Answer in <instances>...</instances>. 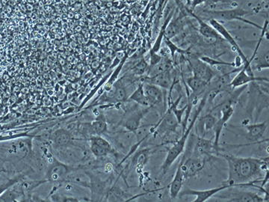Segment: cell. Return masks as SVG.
<instances>
[{
  "label": "cell",
  "mask_w": 269,
  "mask_h": 202,
  "mask_svg": "<svg viewBox=\"0 0 269 202\" xmlns=\"http://www.w3.org/2000/svg\"><path fill=\"white\" fill-rule=\"evenodd\" d=\"M221 156L228 165V178L223 184L232 187H251V181L262 178L266 172L262 171L264 158L240 157L228 154Z\"/></svg>",
  "instance_id": "obj_1"
},
{
  "label": "cell",
  "mask_w": 269,
  "mask_h": 202,
  "mask_svg": "<svg viewBox=\"0 0 269 202\" xmlns=\"http://www.w3.org/2000/svg\"><path fill=\"white\" fill-rule=\"evenodd\" d=\"M248 102L246 112L251 118H254V123L259 119L262 111L268 108V82L260 84L258 81L249 83Z\"/></svg>",
  "instance_id": "obj_2"
},
{
  "label": "cell",
  "mask_w": 269,
  "mask_h": 202,
  "mask_svg": "<svg viewBox=\"0 0 269 202\" xmlns=\"http://www.w3.org/2000/svg\"><path fill=\"white\" fill-rule=\"evenodd\" d=\"M206 104H207V94L204 95V97H203L201 100H200V104H199L197 110H196L195 113H194V118L191 120L189 128L185 130L184 132H183L181 138L175 142L171 148L168 150L165 161H164L163 165L161 166V171L163 175H165L168 172L171 166L173 165V163L184 152L186 142H187L188 138H189L191 133H192L196 120L198 118L200 114L201 113Z\"/></svg>",
  "instance_id": "obj_3"
},
{
  "label": "cell",
  "mask_w": 269,
  "mask_h": 202,
  "mask_svg": "<svg viewBox=\"0 0 269 202\" xmlns=\"http://www.w3.org/2000/svg\"><path fill=\"white\" fill-rule=\"evenodd\" d=\"M196 14H197L199 17H201L203 19L206 21H208V19H215L218 22L237 21L253 26V27L257 28L260 30L262 28L258 24H255L249 19L244 18L245 16L252 14V11H248V10L244 9V8L239 6H236L233 9L225 10L204 9L200 10L199 13Z\"/></svg>",
  "instance_id": "obj_4"
},
{
  "label": "cell",
  "mask_w": 269,
  "mask_h": 202,
  "mask_svg": "<svg viewBox=\"0 0 269 202\" xmlns=\"http://www.w3.org/2000/svg\"><path fill=\"white\" fill-rule=\"evenodd\" d=\"M150 110V107H146L144 109L139 108L137 106H134L133 108L130 107L124 114V118L121 122V126L125 128L128 131L136 133L140 128L142 119L148 114Z\"/></svg>",
  "instance_id": "obj_5"
},
{
  "label": "cell",
  "mask_w": 269,
  "mask_h": 202,
  "mask_svg": "<svg viewBox=\"0 0 269 202\" xmlns=\"http://www.w3.org/2000/svg\"><path fill=\"white\" fill-rule=\"evenodd\" d=\"M233 103V100L231 99V100L225 101L223 104H221V117L217 119L212 129L214 132V146L218 152L220 150L219 142L222 130L225 128V125L228 123V120L231 119L234 113V108L232 106Z\"/></svg>",
  "instance_id": "obj_6"
},
{
  "label": "cell",
  "mask_w": 269,
  "mask_h": 202,
  "mask_svg": "<svg viewBox=\"0 0 269 202\" xmlns=\"http://www.w3.org/2000/svg\"><path fill=\"white\" fill-rule=\"evenodd\" d=\"M208 156L192 155L181 159V170L184 180H188L201 172L207 163Z\"/></svg>",
  "instance_id": "obj_7"
},
{
  "label": "cell",
  "mask_w": 269,
  "mask_h": 202,
  "mask_svg": "<svg viewBox=\"0 0 269 202\" xmlns=\"http://www.w3.org/2000/svg\"><path fill=\"white\" fill-rule=\"evenodd\" d=\"M180 123L176 117L171 110L168 108L162 119L156 126L152 128V130L155 136L163 137L170 133H175Z\"/></svg>",
  "instance_id": "obj_8"
},
{
  "label": "cell",
  "mask_w": 269,
  "mask_h": 202,
  "mask_svg": "<svg viewBox=\"0 0 269 202\" xmlns=\"http://www.w3.org/2000/svg\"><path fill=\"white\" fill-rule=\"evenodd\" d=\"M189 63L193 76L205 81L206 83L210 84L216 77L217 73L213 68L206 64L200 58H190Z\"/></svg>",
  "instance_id": "obj_9"
},
{
  "label": "cell",
  "mask_w": 269,
  "mask_h": 202,
  "mask_svg": "<svg viewBox=\"0 0 269 202\" xmlns=\"http://www.w3.org/2000/svg\"><path fill=\"white\" fill-rule=\"evenodd\" d=\"M86 175L90 179L87 187H88L92 191V201H102L103 198H106L107 193L110 188L108 180H102L100 177L89 172H86Z\"/></svg>",
  "instance_id": "obj_10"
},
{
  "label": "cell",
  "mask_w": 269,
  "mask_h": 202,
  "mask_svg": "<svg viewBox=\"0 0 269 202\" xmlns=\"http://www.w3.org/2000/svg\"><path fill=\"white\" fill-rule=\"evenodd\" d=\"M229 188H233L231 185L223 184L220 187H215V188L208 189V190H192V189H186V190H181L179 194V196L183 195H194L195 196V199L193 202H205L213 197L216 194L228 190Z\"/></svg>",
  "instance_id": "obj_11"
},
{
  "label": "cell",
  "mask_w": 269,
  "mask_h": 202,
  "mask_svg": "<svg viewBox=\"0 0 269 202\" xmlns=\"http://www.w3.org/2000/svg\"><path fill=\"white\" fill-rule=\"evenodd\" d=\"M242 126L246 130V133H244V137L248 141L251 143H257L260 142L261 138L263 137L264 134L266 132L268 128V122H260V123L250 124V120L247 122L244 120L242 122Z\"/></svg>",
  "instance_id": "obj_12"
},
{
  "label": "cell",
  "mask_w": 269,
  "mask_h": 202,
  "mask_svg": "<svg viewBox=\"0 0 269 202\" xmlns=\"http://www.w3.org/2000/svg\"><path fill=\"white\" fill-rule=\"evenodd\" d=\"M183 9L185 10V12H186V14L190 15L192 18L196 19L197 24H198L199 33H200L203 37H206V38L207 39H214V40H223L221 35L218 33V32H217L209 23L203 19L201 17H199L197 14L194 13V11L189 9L187 6L183 4Z\"/></svg>",
  "instance_id": "obj_13"
},
{
  "label": "cell",
  "mask_w": 269,
  "mask_h": 202,
  "mask_svg": "<svg viewBox=\"0 0 269 202\" xmlns=\"http://www.w3.org/2000/svg\"><path fill=\"white\" fill-rule=\"evenodd\" d=\"M217 198L221 201L230 202H265L263 196L251 191L231 192L221 194Z\"/></svg>",
  "instance_id": "obj_14"
},
{
  "label": "cell",
  "mask_w": 269,
  "mask_h": 202,
  "mask_svg": "<svg viewBox=\"0 0 269 202\" xmlns=\"http://www.w3.org/2000/svg\"><path fill=\"white\" fill-rule=\"evenodd\" d=\"M171 71L172 70L164 71L151 76H145L142 79V83H150L162 88L164 90H169L176 83Z\"/></svg>",
  "instance_id": "obj_15"
},
{
  "label": "cell",
  "mask_w": 269,
  "mask_h": 202,
  "mask_svg": "<svg viewBox=\"0 0 269 202\" xmlns=\"http://www.w3.org/2000/svg\"><path fill=\"white\" fill-rule=\"evenodd\" d=\"M144 92L148 102L149 107H154L163 104L164 101L163 89L155 85L143 83Z\"/></svg>",
  "instance_id": "obj_16"
},
{
  "label": "cell",
  "mask_w": 269,
  "mask_h": 202,
  "mask_svg": "<svg viewBox=\"0 0 269 202\" xmlns=\"http://www.w3.org/2000/svg\"><path fill=\"white\" fill-rule=\"evenodd\" d=\"M73 169L68 166L56 161L49 169L48 177L51 181H60L64 180Z\"/></svg>",
  "instance_id": "obj_17"
},
{
  "label": "cell",
  "mask_w": 269,
  "mask_h": 202,
  "mask_svg": "<svg viewBox=\"0 0 269 202\" xmlns=\"http://www.w3.org/2000/svg\"><path fill=\"white\" fill-rule=\"evenodd\" d=\"M72 134L65 129H58L52 134L51 140L55 147L65 148L72 143Z\"/></svg>",
  "instance_id": "obj_18"
},
{
  "label": "cell",
  "mask_w": 269,
  "mask_h": 202,
  "mask_svg": "<svg viewBox=\"0 0 269 202\" xmlns=\"http://www.w3.org/2000/svg\"><path fill=\"white\" fill-rule=\"evenodd\" d=\"M184 180L182 170H181V163H180L176 172H175L172 181L169 185L170 197H171V199H175L179 196V194L182 190Z\"/></svg>",
  "instance_id": "obj_19"
},
{
  "label": "cell",
  "mask_w": 269,
  "mask_h": 202,
  "mask_svg": "<svg viewBox=\"0 0 269 202\" xmlns=\"http://www.w3.org/2000/svg\"><path fill=\"white\" fill-rule=\"evenodd\" d=\"M175 11H176V10L173 9L172 11H170L169 14H168L165 21H164L163 26H162L158 35H157L156 39H155V42H154L153 47L150 49V54L159 53V52L161 50L162 43L163 42V39L164 37H165L167 27H168L170 21H171L173 15H174Z\"/></svg>",
  "instance_id": "obj_20"
},
{
  "label": "cell",
  "mask_w": 269,
  "mask_h": 202,
  "mask_svg": "<svg viewBox=\"0 0 269 202\" xmlns=\"http://www.w3.org/2000/svg\"><path fill=\"white\" fill-rule=\"evenodd\" d=\"M91 135L92 136H102L108 132V125L104 115H99L96 120L89 124Z\"/></svg>",
  "instance_id": "obj_21"
},
{
  "label": "cell",
  "mask_w": 269,
  "mask_h": 202,
  "mask_svg": "<svg viewBox=\"0 0 269 202\" xmlns=\"http://www.w3.org/2000/svg\"><path fill=\"white\" fill-rule=\"evenodd\" d=\"M127 100L134 101V103L139 104V105L142 106V107H149L148 102H147L144 92L143 83H139L136 90L130 96H129Z\"/></svg>",
  "instance_id": "obj_22"
},
{
  "label": "cell",
  "mask_w": 269,
  "mask_h": 202,
  "mask_svg": "<svg viewBox=\"0 0 269 202\" xmlns=\"http://www.w3.org/2000/svg\"><path fill=\"white\" fill-rule=\"evenodd\" d=\"M269 52L267 50L266 51L264 52L262 54L259 55H256L253 59L252 63L254 65H251V68L253 71H262L263 69H267L269 67Z\"/></svg>",
  "instance_id": "obj_23"
},
{
  "label": "cell",
  "mask_w": 269,
  "mask_h": 202,
  "mask_svg": "<svg viewBox=\"0 0 269 202\" xmlns=\"http://www.w3.org/2000/svg\"><path fill=\"white\" fill-rule=\"evenodd\" d=\"M127 195L119 187H113L109 188L107 193L106 200L108 201H126Z\"/></svg>",
  "instance_id": "obj_24"
},
{
  "label": "cell",
  "mask_w": 269,
  "mask_h": 202,
  "mask_svg": "<svg viewBox=\"0 0 269 202\" xmlns=\"http://www.w3.org/2000/svg\"><path fill=\"white\" fill-rule=\"evenodd\" d=\"M150 151L151 149H144L137 152V154L132 158V165L139 166V167H142L145 165L150 157Z\"/></svg>",
  "instance_id": "obj_25"
},
{
  "label": "cell",
  "mask_w": 269,
  "mask_h": 202,
  "mask_svg": "<svg viewBox=\"0 0 269 202\" xmlns=\"http://www.w3.org/2000/svg\"><path fill=\"white\" fill-rule=\"evenodd\" d=\"M200 59L205 63L206 64L210 65L212 68L214 67H232V68H236L234 63H229V62H225L223 60H218L216 58H212V57L204 56L200 57Z\"/></svg>",
  "instance_id": "obj_26"
},
{
  "label": "cell",
  "mask_w": 269,
  "mask_h": 202,
  "mask_svg": "<svg viewBox=\"0 0 269 202\" xmlns=\"http://www.w3.org/2000/svg\"><path fill=\"white\" fill-rule=\"evenodd\" d=\"M126 59V56H124L121 62H120V65H118V68L115 70L114 72L111 74L110 76L109 79H108V82L105 85L104 89H106V92L111 90L113 88V85L116 82L117 79H118V75L121 73V70L124 68V63H125Z\"/></svg>",
  "instance_id": "obj_27"
},
{
  "label": "cell",
  "mask_w": 269,
  "mask_h": 202,
  "mask_svg": "<svg viewBox=\"0 0 269 202\" xmlns=\"http://www.w3.org/2000/svg\"><path fill=\"white\" fill-rule=\"evenodd\" d=\"M149 67L150 66L147 61L144 58H142L131 68V72L132 74L136 75V76H143L146 73L147 74L148 72Z\"/></svg>",
  "instance_id": "obj_28"
},
{
  "label": "cell",
  "mask_w": 269,
  "mask_h": 202,
  "mask_svg": "<svg viewBox=\"0 0 269 202\" xmlns=\"http://www.w3.org/2000/svg\"><path fill=\"white\" fill-rule=\"evenodd\" d=\"M163 42H165V45H166L168 50H169L171 58H172L173 60H174L176 53H179V54H186V53H187V50L180 48L176 44L173 43L171 39L168 38V37H164Z\"/></svg>",
  "instance_id": "obj_29"
},
{
  "label": "cell",
  "mask_w": 269,
  "mask_h": 202,
  "mask_svg": "<svg viewBox=\"0 0 269 202\" xmlns=\"http://www.w3.org/2000/svg\"><path fill=\"white\" fill-rule=\"evenodd\" d=\"M20 176H18V177H14V178L9 179V180H8L7 181H3L2 182V183H0V195H1L2 194L4 193L5 192L8 190V189L10 188L11 187H12L13 185L18 183L19 180H20Z\"/></svg>",
  "instance_id": "obj_30"
},
{
  "label": "cell",
  "mask_w": 269,
  "mask_h": 202,
  "mask_svg": "<svg viewBox=\"0 0 269 202\" xmlns=\"http://www.w3.org/2000/svg\"><path fill=\"white\" fill-rule=\"evenodd\" d=\"M218 3L231 4L232 2L231 0H205V3L204 5V9H214V6H216Z\"/></svg>",
  "instance_id": "obj_31"
},
{
  "label": "cell",
  "mask_w": 269,
  "mask_h": 202,
  "mask_svg": "<svg viewBox=\"0 0 269 202\" xmlns=\"http://www.w3.org/2000/svg\"><path fill=\"white\" fill-rule=\"evenodd\" d=\"M163 55L159 54V53L149 54V66H154L158 64L163 60Z\"/></svg>",
  "instance_id": "obj_32"
},
{
  "label": "cell",
  "mask_w": 269,
  "mask_h": 202,
  "mask_svg": "<svg viewBox=\"0 0 269 202\" xmlns=\"http://www.w3.org/2000/svg\"><path fill=\"white\" fill-rule=\"evenodd\" d=\"M204 3H205V0H190V3H189L187 7L189 9L192 10V11H194L196 8L204 6Z\"/></svg>",
  "instance_id": "obj_33"
},
{
  "label": "cell",
  "mask_w": 269,
  "mask_h": 202,
  "mask_svg": "<svg viewBox=\"0 0 269 202\" xmlns=\"http://www.w3.org/2000/svg\"><path fill=\"white\" fill-rule=\"evenodd\" d=\"M27 8H28V9L29 10H32V9H33V7H32V5H28V6H27Z\"/></svg>",
  "instance_id": "obj_34"
}]
</instances>
